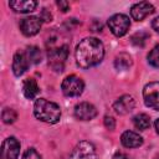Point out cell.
<instances>
[{"label":"cell","mask_w":159,"mask_h":159,"mask_svg":"<svg viewBox=\"0 0 159 159\" xmlns=\"http://www.w3.org/2000/svg\"><path fill=\"white\" fill-rule=\"evenodd\" d=\"M76 62L82 68L97 66L104 56V46L96 37H86L80 41L76 47Z\"/></svg>","instance_id":"1"},{"label":"cell","mask_w":159,"mask_h":159,"mask_svg":"<svg viewBox=\"0 0 159 159\" xmlns=\"http://www.w3.org/2000/svg\"><path fill=\"white\" fill-rule=\"evenodd\" d=\"M34 114L41 122L55 124L61 118V108L55 102L39 98L34 104Z\"/></svg>","instance_id":"2"},{"label":"cell","mask_w":159,"mask_h":159,"mask_svg":"<svg viewBox=\"0 0 159 159\" xmlns=\"http://www.w3.org/2000/svg\"><path fill=\"white\" fill-rule=\"evenodd\" d=\"M67 56H68V45H66V43L48 50L50 67L56 72L63 71V65H65V61L67 60Z\"/></svg>","instance_id":"3"},{"label":"cell","mask_w":159,"mask_h":159,"mask_svg":"<svg viewBox=\"0 0 159 159\" xmlns=\"http://www.w3.org/2000/svg\"><path fill=\"white\" fill-rule=\"evenodd\" d=\"M129 26H130L129 17L124 14H116V15L111 16L108 20V27H109L111 32L117 37L124 36L128 32Z\"/></svg>","instance_id":"4"},{"label":"cell","mask_w":159,"mask_h":159,"mask_svg":"<svg viewBox=\"0 0 159 159\" xmlns=\"http://www.w3.org/2000/svg\"><path fill=\"white\" fill-rule=\"evenodd\" d=\"M61 89H62L63 94L67 97H77L80 94H82V92L84 89V83L80 77L71 75V76H67L62 81Z\"/></svg>","instance_id":"5"},{"label":"cell","mask_w":159,"mask_h":159,"mask_svg":"<svg viewBox=\"0 0 159 159\" xmlns=\"http://www.w3.org/2000/svg\"><path fill=\"white\" fill-rule=\"evenodd\" d=\"M68 159H97L96 148L91 142L82 140L76 144Z\"/></svg>","instance_id":"6"},{"label":"cell","mask_w":159,"mask_h":159,"mask_svg":"<svg viewBox=\"0 0 159 159\" xmlns=\"http://www.w3.org/2000/svg\"><path fill=\"white\" fill-rule=\"evenodd\" d=\"M143 98L147 107L159 111V82H150L144 86Z\"/></svg>","instance_id":"7"},{"label":"cell","mask_w":159,"mask_h":159,"mask_svg":"<svg viewBox=\"0 0 159 159\" xmlns=\"http://www.w3.org/2000/svg\"><path fill=\"white\" fill-rule=\"evenodd\" d=\"M19 153H20V143L15 137H9L2 142L0 159H17Z\"/></svg>","instance_id":"8"},{"label":"cell","mask_w":159,"mask_h":159,"mask_svg":"<svg viewBox=\"0 0 159 159\" xmlns=\"http://www.w3.org/2000/svg\"><path fill=\"white\" fill-rule=\"evenodd\" d=\"M41 19L37 16H29L20 21V30L25 36H34L41 30Z\"/></svg>","instance_id":"9"},{"label":"cell","mask_w":159,"mask_h":159,"mask_svg":"<svg viewBox=\"0 0 159 159\" xmlns=\"http://www.w3.org/2000/svg\"><path fill=\"white\" fill-rule=\"evenodd\" d=\"M153 12H154V6L147 1L137 2L130 7V16L135 21H142Z\"/></svg>","instance_id":"10"},{"label":"cell","mask_w":159,"mask_h":159,"mask_svg":"<svg viewBox=\"0 0 159 159\" xmlns=\"http://www.w3.org/2000/svg\"><path fill=\"white\" fill-rule=\"evenodd\" d=\"M97 116V109L92 103L81 102L75 107V117L80 120H91Z\"/></svg>","instance_id":"11"},{"label":"cell","mask_w":159,"mask_h":159,"mask_svg":"<svg viewBox=\"0 0 159 159\" xmlns=\"http://www.w3.org/2000/svg\"><path fill=\"white\" fill-rule=\"evenodd\" d=\"M134 106H135V102H134L133 97L129 96V94H124V96L119 97V98L114 102L113 108H114V111H116L118 114L124 116V114H128L129 112H132L133 108H134Z\"/></svg>","instance_id":"12"},{"label":"cell","mask_w":159,"mask_h":159,"mask_svg":"<svg viewBox=\"0 0 159 159\" xmlns=\"http://www.w3.org/2000/svg\"><path fill=\"white\" fill-rule=\"evenodd\" d=\"M29 58L26 52L24 51H17L14 55V60H12V72L15 76H21L29 67Z\"/></svg>","instance_id":"13"},{"label":"cell","mask_w":159,"mask_h":159,"mask_svg":"<svg viewBox=\"0 0 159 159\" xmlns=\"http://www.w3.org/2000/svg\"><path fill=\"white\" fill-rule=\"evenodd\" d=\"M120 143L125 148H138L143 144V138L132 130H127L120 135Z\"/></svg>","instance_id":"14"},{"label":"cell","mask_w":159,"mask_h":159,"mask_svg":"<svg viewBox=\"0 0 159 159\" xmlns=\"http://www.w3.org/2000/svg\"><path fill=\"white\" fill-rule=\"evenodd\" d=\"M9 5L14 11L26 14V12H31L36 9L37 1H35V0H14V1H10Z\"/></svg>","instance_id":"15"},{"label":"cell","mask_w":159,"mask_h":159,"mask_svg":"<svg viewBox=\"0 0 159 159\" xmlns=\"http://www.w3.org/2000/svg\"><path fill=\"white\" fill-rule=\"evenodd\" d=\"M22 92H24V96L27 99H34L39 94L40 88H39V86H37V83L34 78H27V80L24 81Z\"/></svg>","instance_id":"16"},{"label":"cell","mask_w":159,"mask_h":159,"mask_svg":"<svg viewBox=\"0 0 159 159\" xmlns=\"http://www.w3.org/2000/svg\"><path fill=\"white\" fill-rule=\"evenodd\" d=\"M132 63H133L132 57L128 53H125V52H122V53L117 55L116 58H114V67L118 71H125V70H128L132 66Z\"/></svg>","instance_id":"17"},{"label":"cell","mask_w":159,"mask_h":159,"mask_svg":"<svg viewBox=\"0 0 159 159\" xmlns=\"http://www.w3.org/2000/svg\"><path fill=\"white\" fill-rule=\"evenodd\" d=\"M133 124L139 130H145L150 127V118L144 113H139L133 117Z\"/></svg>","instance_id":"18"},{"label":"cell","mask_w":159,"mask_h":159,"mask_svg":"<svg viewBox=\"0 0 159 159\" xmlns=\"http://www.w3.org/2000/svg\"><path fill=\"white\" fill-rule=\"evenodd\" d=\"M26 55H27V58H29L30 63H34V65L40 63L41 60H42L41 51H40V48L36 47V46H30V47H27Z\"/></svg>","instance_id":"19"},{"label":"cell","mask_w":159,"mask_h":159,"mask_svg":"<svg viewBox=\"0 0 159 159\" xmlns=\"http://www.w3.org/2000/svg\"><path fill=\"white\" fill-rule=\"evenodd\" d=\"M1 118L5 124H11L17 119V113L12 108H4L2 113H1Z\"/></svg>","instance_id":"20"},{"label":"cell","mask_w":159,"mask_h":159,"mask_svg":"<svg viewBox=\"0 0 159 159\" xmlns=\"http://www.w3.org/2000/svg\"><path fill=\"white\" fill-rule=\"evenodd\" d=\"M148 62L153 67H158L159 68V45H155L152 48V51L148 53Z\"/></svg>","instance_id":"21"},{"label":"cell","mask_w":159,"mask_h":159,"mask_svg":"<svg viewBox=\"0 0 159 159\" xmlns=\"http://www.w3.org/2000/svg\"><path fill=\"white\" fill-rule=\"evenodd\" d=\"M147 39H148V34L144 32V31H139V32H137V34H134V35L132 36L130 41H132V43L135 45V46H143V45L145 43V40H147Z\"/></svg>","instance_id":"22"},{"label":"cell","mask_w":159,"mask_h":159,"mask_svg":"<svg viewBox=\"0 0 159 159\" xmlns=\"http://www.w3.org/2000/svg\"><path fill=\"white\" fill-rule=\"evenodd\" d=\"M22 159H42V158H41V155H40L34 148H29V149L24 153Z\"/></svg>","instance_id":"23"},{"label":"cell","mask_w":159,"mask_h":159,"mask_svg":"<svg viewBox=\"0 0 159 159\" xmlns=\"http://www.w3.org/2000/svg\"><path fill=\"white\" fill-rule=\"evenodd\" d=\"M104 125H106L107 129L113 130L116 128V119L113 117H111V116H106L104 117Z\"/></svg>","instance_id":"24"},{"label":"cell","mask_w":159,"mask_h":159,"mask_svg":"<svg viewBox=\"0 0 159 159\" xmlns=\"http://www.w3.org/2000/svg\"><path fill=\"white\" fill-rule=\"evenodd\" d=\"M40 19H41V21L48 22V21H51L52 15H51V12H50V11H47V9H42L41 15H40Z\"/></svg>","instance_id":"25"},{"label":"cell","mask_w":159,"mask_h":159,"mask_svg":"<svg viewBox=\"0 0 159 159\" xmlns=\"http://www.w3.org/2000/svg\"><path fill=\"white\" fill-rule=\"evenodd\" d=\"M57 6H58V7H60V10H61V11H63V12H66V11H68V10H70V4H68L67 1H63V0L57 1Z\"/></svg>","instance_id":"26"},{"label":"cell","mask_w":159,"mask_h":159,"mask_svg":"<svg viewBox=\"0 0 159 159\" xmlns=\"http://www.w3.org/2000/svg\"><path fill=\"white\" fill-rule=\"evenodd\" d=\"M152 26H153V29L155 30V32L159 34V16H157V17L152 21Z\"/></svg>","instance_id":"27"},{"label":"cell","mask_w":159,"mask_h":159,"mask_svg":"<svg viewBox=\"0 0 159 159\" xmlns=\"http://www.w3.org/2000/svg\"><path fill=\"white\" fill-rule=\"evenodd\" d=\"M112 159H130V158L124 153H116Z\"/></svg>","instance_id":"28"},{"label":"cell","mask_w":159,"mask_h":159,"mask_svg":"<svg viewBox=\"0 0 159 159\" xmlns=\"http://www.w3.org/2000/svg\"><path fill=\"white\" fill-rule=\"evenodd\" d=\"M154 125H155V129H157V133H159V118L155 120V123H154Z\"/></svg>","instance_id":"29"},{"label":"cell","mask_w":159,"mask_h":159,"mask_svg":"<svg viewBox=\"0 0 159 159\" xmlns=\"http://www.w3.org/2000/svg\"><path fill=\"white\" fill-rule=\"evenodd\" d=\"M154 159H159V154H158V155H157V157H155Z\"/></svg>","instance_id":"30"}]
</instances>
